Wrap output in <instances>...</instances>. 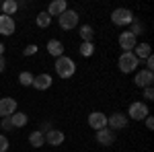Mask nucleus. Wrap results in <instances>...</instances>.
I'll use <instances>...</instances> for the list:
<instances>
[{"label":"nucleus","mask_w":154,"mask_h":152,"mask_svg":"<svg viewBox=\"0 0 154 152\" xmlns=\"http://www.w3.org/2000/svg\"><path fill=\"white\" fill-rule=\"evenodd\" d=\"M54 68H56V74H58L60 78H72L74 74H76V64H74V60L68 58V56H60L56 58V64H54Z\"/></svg>","instance_id":"1"},{"label":"nucleus","mask_w":154,"mask_h":152,"mask_svg":"<svg viewBox=\"0 0 154 152\" xmlns=\"http://www.w3.org/2000/svg\"><path fill=\"white\" fill-rule=\"evenodd\" d=\"M117 66L123 74H130V72H136V68L140 66V62H138V58H136L131 51H123L117 60Z\"/></svg>","instance_id":"2"},{"label":"nucleus","mask_w":154,"mask_h":152,"mask_svg":"<svg viewBox=\"0 0 154 152\" xmlns=\"http://www.w3.org/2000/svg\"><path fill=\"white\" fill-rule=\"evenodd\" d=\"M136 17H134V12L130 8H115V11L111 12V23L117 25V27H125V25H130Z\"/></svg>","instance_id":"3"},{"label":"nucleus","mask_w":154,"mask_h":152,"mask_svg":"<svg viewBox=\"0 0 154 152\" xmlns=\"http://www.w3.org/2000/svg\"><path fill=\"white\" fill-rule=\"evenodd\" d=\"M150 115L148 113V105L142 103V101H134L128 109V119H134V121H142L146 117Z\"/></svg>","instance_id":"4"},{"label":"nucleus","mask_w":154,"mask_h":152,"mask_svg":"<svg viewBox=\"0 0 154 152\" xmlns=\"http://www.w3.org/2000/svg\"><path fill=\"white\" fill-rule=\"evenodd\" d=\"M58 21H60V27H62L64 31H70V29H76L80 17H78L76 11H70V8H68L66 12H62V14L58 17Z\"/></svg>","instance_id":"5"},{"label":"nucleus","mask_w":154,"mask_h":152,"mask_svg":"<svg viewBox=\"0 0 154 152\" xmlns=\"http://www.w3.org/2000/svg\"><path fill=\"white\" fill-rule=\"evenodd\" d=\"M128 115L125 113H121V111H117V113H111V115L107 117V128L113 129V132H117V129H123L128 128Z\"/></svg>","instance_id":"6"},{"label":"nucleus","mask_w":154,"mask_h":152,"mask_svg":"<svg viewBox=\"0 0 154 152\" xmlns=\"http://www.w3.org/2000/svg\"><path fill=\"white\" fill-rule=\"evenodd\" d=\"M17 107H19V103L12 97L0 99V117H11L12 113H17Z\"/></svg>","instance_id":"7"},{"label":"nucleus","mask_w":154,"mask_h":152,"mask_svg":"<svg viewBox=\"0 0 154 152\" xmlns=\"http://www.w3.org/2000/svg\"><path fill=\"white\" fill-rule=\"evenodd\" d=\"M119 47L123 49V51H131L134 47L138 45V37H134L130 31H123V33H119Z\"/></svg>","instance_id":"8"},{"label":"nucleus","mask_w":154,"mask_h":152,"mask_svg":"<svg viewBox=\"0 0 154 152\" xmlns=\"http://www.w3.org/2000/svg\"><path fill=\"white\" fill-rule=\"evenodd\" d=\"M14 29H17V23H14V19L8 17V14H0V35L8 37L14 33Z\"/></svg>","instance_id":"9"},{"label":"nucleus","mask_w":154,"mask_h":152,"mask_svg":"<svg viewBox=\"0 0 154 152\" xmlns=\"http://www.w3.org/2000/svg\"><path fill=\"white\" fill-rule=\"evenodd\" d=\"M88 126L93 129H103V128H107V115L105 113H101V111H93L91 115H88Z\"/></svg>","instance_id":"10"},{"label":"nucleus","mask_w":154,"mask_h":152,"mask_svg":"<svg viewBox=\"0 0 154 152\" xmlns=\"http://www.w3.org/2000/svg\"><path fill=\"white\" fill-rule=\"evenodd\" d=\"M134 82H136V86H140V88H146V86H152V82H154V72L140 70L138 74H136V78H134Z\"/></svg>","instance_id":"11"},{"label":"nucleus","mask_w":154,"mask_h":152,"mask_svg":"<svg viewBox=\"0 0 154 152\" xmlns=\"http://www.w3.org/2000/svg\"><path fill=\"white\" fill-rule=\"evenodd\" d=\"M97 142L101 144V146H111L113 142H115V132L109 128H103L97 132Z\"/></svg>","instance_id":"12"},{"label":"nucleus","mask_w":154,"mask_h":152,"mask_svg":"<svg viewBox=\"0 0 154 152\" xmlns=\"http://www.w3.org/2000/svg\"><path fill=\"white\" fill-rule=\"evenodd\" d=\"M43 136H45V142H48V144H51V146H60V144H64V140H66L64 132H60L58 128L49 129L48 134H43Z\"/></svg>","instance_id":"13"},{"label":"nucleus","mask_w":154,"mask_h":152,"mask_svg":"<svg viewBox=\"0 0 154 152\" xmlns=\"http://www.w3.org/2000/svg\"><path fill=\"white\" fill-rule=\"evenodd\" d=\"M51 76H49V74H39V76H35V78H33V84H31V86H33V88H37V91H48L49 86H51Z\"/></svg>","instance_id":"14"},{"label":"nucleus","mask_w":154,"mask_h":152,"mask_svg":"<svg viewBox=\"0 0 154 152\" xmlns=\"http://www.w3.org/2000/svg\"><path fill=\"white\" fill-rule=\"evenodd\" d=\"M66 11H68V2L66 0H54L48 8V14L49 17H60L62 12H66Z\"/></svg>","instance_id":"15"},{"label":"nucleus","mask_w":154,"mask_h":152,"mask_svg":"<svg viewBox=\"0 0 154 152\" xmlns=\"http://www.w3.org/2000/svg\"><path fill=\"white\" fill-rule=\"evenodd\" d=\"M136 58H138V62L140 60H146L148 56H152V47H150V43H138V45L134 47V51H131Z\"/></svg>","instance_id":"16"},{"label":"nucleus","mask_w":154,"mask_h":152,"mask_svg":"<svg viewBox=\"0 0 154 152\" xmlns=\"http://www.w3.org/2000/svg\"><path fill=\"white\" fill-rule=\"evenodd\" d=\"M48 51H49V56L60 58V56H64V43H62L60 39H49L48 41Z\"/></svg>","instance_id":"17"},{"label":"nucleus","mask_w":154,"mask_h":152,"mask_svg":"<svg viewBox=\"0 0 154 152\" xmlns=\"http://www.w3.org/2000/svg\"><path fill=\"white\" fill-rule=\"evenodd\" d=\"M78 35L82 37V43H93L95 29H93L91 25H80V29H78Z\"/></svg>","instance_id":"18"},{"label":"nucleus","mask_w":154,"mask_h":152,"mask_svg":"<svg viewBox=\"0 0 154 152\" xmlns=\"http://www.w3.org/2000/svg\"><path fill=\"white\" fill-rule=\"evenodd\" d=\"M29 144L33 146V148H43V144H45V136L37 129V132H31V136H29Z\"/></svg>","instance_id":"19"},{"label":"nucleus","mask_w":154,"mask_h":152,"mask_svg":"<svg viewBox=\"0 0 154 152\" xmlns=\"http://www.w3.org/2000/svg\"><path fill=\"white\" fill-rule=\"evenodd\" d=\"M27 121H29L27 113H21V111H17V113H12V115H11L12 128H23V126H27Z\"/></svg>","instance_id":"20"},{"label":"nucleus","mask_w":154,"mask_h":152,"mask_svg":"<svg viewBox=\"0 0 154 152\" xmlns=\"http://www.w3.org/2000/svg\"><path fill=\"white\" fill-rule=\"evenodd\" d=\"M17 11H19L17 0H4V2H2V14H8V17H12Z\"/></svg>","instance_id":"21"},{"label":"nucleus","mask_w":154,"mask_h":152,"mask_svg":"<svg viewBox=\"0 0 154 152\" xmlns=\"http://www.w3.org/2000/svg\"><path fill=\"white\" fill-rule=\"evenodd\" d=\"M130 33L134 37L142 35V33H144V23H142V21H138V19H134V21L130 23Z\"/></svg>","instance_id":"22"},{"label":"nucleus","mask_w":154,"mask_h":152,"mask_svg":"<svg viewBox=\"0 0 154 152\" xmlns=\"http://www.w3.org/2000/svg\"><path fill=\"white\" fill-rule=\"evenodd\" d=\"M35 23H37V27L45 29V27L51 25V17H49L48 12H39V14H37V19H35Z\"/></svg>","instance_id":"23"},{"label":"nucleus","mask_w":154,"mask_h":152,"mask_svg":"<svg viewBox=\"0 0 154 152\" xmlns=\"http://www.w3.org/2000/svg\"><path fill=\"white\" fill-rule=\"evenodd\" d=\"M33 78H35V76H33L31 72H21V74H19V82H21L23 86H31V84H33Z\"/></svg>","instance_id":"24"},{"label":"nucleus","mask_w":154,"mask_h":152,"mask_svg":"<svg viewBox=\"0 0 154 152\" xmlns=\"http://www.w3.org/2000/svg\"><path fill=\"white\" fill-rule=\"evenodd\" d=\"M80 54H82L84 58H91L95 54V43H82L80 45Z\"/></svg>","instance_id":"25"},{"label":"nucleus","mask_w":154,"mask_h":152,"mask_svg":"<svg viewBox=\"0 0 154 152\" xmlns=\"http://www.w3.org/2000/svg\"><path fill=\"white\" fill-rule=\"evenodd\" d=\"M37 49H39V47H37L35 43H31V45H27V47L23 49V54H25V56H35Z\"/></svg>","instance_id":"26"},{"label":"nucleus","mask_w":154,"mask_h":152,"mask_svg":"<svg viewBox=\"0 0 154 152\" xmlns=\"http://www.w3.org/2000/svg\"><path fill=\"white\" fill-rule=\"evenodd\" d=\"M8 150V138L4 134H0V152H6Z\"/></svg>","instance_id":"27"},{"label":"nucleus","mask_w":154,"mask_h":152,"mask_svg":"<svg viewBox=\"0 0 154 152\" xmlns=\"http://www.w3.org/2000/svg\"><path fill=\"white\" fill-rule=\"evenodd\" d=\"M0 126H2V129H4V132H11V129H12L11 117H2V123H0Z\"/></svg>","instance_id":"28"},{"label":"nucleus","mask_w":154,"mask_h":152,"mask_svg":"<svg viewBox=\"0 0 154 152\" xmlns=\"http://www.w3.org/2000/svg\"><path fill=\"white\" fill-rule=\"evenodd\" d=\"M144 99H148V101L154 99V88L152 86H146V88H144Z\"/></svg>","instance_id":"29"},{"label":"nucleus","mask_w":154,"mask_h":152,"mask_svg":"<svg viewBox=\"0 0 154 152\" xmlns=\"http://www.w3.org/2000/svg\"><path fill=\"white\" fill-rule=\"evenodd\" d=\"M49 129H54V126H51L49 121H43V123H41V128H39V132H41V134H48Z\"/></svg>","instance_id":"30"},{"label":"nucleus","mask_w":154,"mask_h":152,"mask_svg":"<svg viewBox=\"0 0 154 152\" xmlns=\"http://www.w3.org/2000/svg\"><path fill=\"white\" fill-rule=\"evenodd\" d=\"M146 70L154 72V58H152V56H148V58H146Z\"/></svg>","instance_id":"31"},{"label":"nucleus","mask_w":154,"mask_h":152,"mask_svg":"<svg viewBox=\"0 0 154 152\" xmlns=\"http://www.w3.org/2000/svg\"><path fill=\"white\" fill-rule=\"evenodd\" d=\"M146 128H148V129H152V128H154V119H152L150 115L146 117Z\"/></svg>","instance_id":"32"},{"label":"nucleus","mask_w":154,"mask_h":152,"mask_svg":"<svg viewBox=\"0 0 154 152\" xmlns=\"http://www.w3.org/2000/svg\"><path fill=\"white\" fill-rule=\"evenodd\" d=\"M4 68H6V60L4 56H0V72H4Z\"/></svg>","instance_id":"33"},{"label":"nucleus","mask_w":154,"mask_h":152,"mask_svg":"<svg viewBox=\"0 0 154 152\" xmlns=\"http://www.w3.org/2000/svg\"><path fill=\"white\" fill-rule=\"evenodd\" d=\"M4 54V43H0V56Z\"/></svg>","instance_id":"34"},{"label":"nucleus","mask_w":154,"mask_h":152,"mask_svg":"<svg viewBox=\"0 0 154 152\" xmlns=\"http://www.w3.org/2000/svg\"><path fill=\"white\" fill-rule=\"evenodd\" d=\"M0 14H2V4H0Z\"/></svg>","instance_id":"35"}]
</instances>
